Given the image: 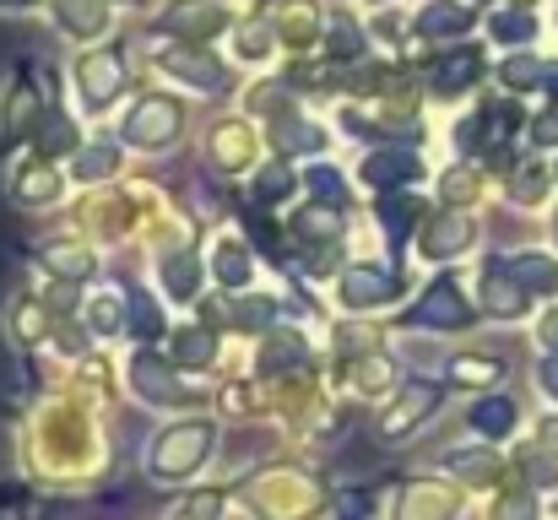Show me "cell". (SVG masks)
<instances>
[{"instance_id":"ba28073f","label":"cell","mask_w":558,"mask_h":520,"mask_svg":"<svg viewBox=\"0 0 558 520\" xmlns=\"http://www.w3.org/2000/svg\"><path fill=\"white\" fill-rule=\"evenodd\" d=\"M423 321H428V326H472V310L461 304L456 282H439V288H428V299H423Z\"/></svg>"},{"instance_id":"7402d4cb","label":"cell","mask_w":558,"mask_h":520,"mask_svg":"<svg viewBox=\"0 0 558 520\" xmlns=\"http://www.w3.org/2000/svg\"><path fill=\"white\" fill-rule=\"evenodd\" d=\"M174 358L190 363V368H206V363H211V337H206V331H180V337H174Z\"/></svg>"},{"instance_id":"3957f363","label":"cell","mask_w":558,"mask_h":520,"mask_svg":"<svg viewBox=\"0 0 558 520\" xmlns=\"http://www.w3.org/2000/svg\"><path fill=\"white\" fill-rule=\"evenodd\" d=\"M396 277L390 271H379V266H353L348 277H342V299H348V310H374V304H390L396 299Z\"/></svg>"},{"instance_id":"d4e9b609","label":"cell","mask_w":558,"mask_h":520,"mask_svg":"<svg viewBox=\"0 0 558 520\" xmlns=\"http://www.w3.org/2000/svg\"><path fill=\"white\" fill-rule=\"evenodd\" d=\"M49 266H54L60 277H87V271H93V266H87V255H76V250H54V255H49Z\"/></svg>"},{"instance_id":"f1b7e54d","label":"cell","mask_w":558,"mask_h":520,"mask_svg":"<svg viewBox=\"0 0 558 520\" xmlns=\"http://www.w3.org/2000/svg\"><path fill=\"white\" fill-rule=\"evenodd\" d=\"M288 184H293V179H288V173H282V169H266V173H260V179H255V190H260L266 201H277V195H282Z\"/></svg>"},{"instance_id":"277c9868","label":"cell","mask_w":558,"mask_h":520,"mask_svg":"<svg viewBox=\"0 0 558 520\" xmlns=\"http://www.w3.org/2000/svg\"><path fill=\"white\" fill-rule=\"evenodd\" d=\"M82 98L93 104V109H104L120 87H125V60L114 55V49H104V55H93V60H82Z\"/></svg>"},{"instance_id":"cb8c5ba5","label":"cell","mask_w":558,"mask_h":520,"mask_svg":"<svg viewBox=\"0 0 558 520\" xmlns=\"http://www.w3.org/2000/svg\"><path fill=\"white\" fill-rule=\"evenodd\" d=\"M114 173V147H93L82 153V179H109Z\"/></svg>"},{"instance_id":"d590c367","label":"cell","mask_w":558,"mask_h":520,"mask_svg":"<svg viewBox=\"0 0 558 520\" xmlns=\"http://www.w3.org/2000/svg\"><path fill=\"white\" fill-rule=\"evenodd\" d=\"M11 5H33V0H11Z\"/></svg>"},{"instance_id":"4fadbf2b","label":"cell","mask_w":558,"mask_h":520,"mask_svg":"<svg viewBox=\"0 0 558 520\" xmlns=\"http://www.w3.org/2000/svg\"><path fill=\"white\" fill-rule=\"evenodd\" d=\"M364 173H369L374 184H412L423 169H417L412 153H374L369 164H364Z\"/></svg>"},{"instance_id":"7c38bea8","label":"cell","mask_w":558,"mask_h":520,"mask_svg":"<svg viewBox=\"0 0 558 520\" xmlns=\"http://www.w3.org/2000/svg\"><path fill=\"white\" fill-rule=\"evenodd\" d=\"M417 27H423L428 38H450V33H466V27H472V11H466V5H450V0H445V5L434 0V5H423Z\"/></svg>"},{"instance_id":"ffe728a7","label":"cell","mask_w":558,"mask_h":520,"mask_svg":"<svg viewBox=\"0 0 558 520\" xmlns=\"http://www.w3.org/2000/svg\"><path fill=\"white\" fill-rule=\"evenodd\" d=\"M494 38H510V44H526L532 33H537V22H532V11H499L494 22Z\"/></svg>"},{"instance_id":"5b68a950","label":"cell","mask_w":558,"mask_h":520,"mask_svg":"<svg viewBox=\"0 0 558 520\" xmlns=\"http://www.w3.org/2000/svg\"><path fill=\"white\" fill-rule=\"evenodd\" d=\"M477 76H483V55H477V49H456V55H445V60L434 65V93H439V98H456V93H466Z\"/></svg>"},{"instance_id":"9a60e30c","label":"cell","mask_w":558,"mask_h":520,"mask_svg":"<svg viewBox=\"0 0 558 520\" xmlns=\"http://www.w3.org/2000/svg\"><path fill=\"white\" fill-rule=\"evenodd\" d=\"M434 401H439V390H428V385L407 390V396H401V407L385 418V434H407L417 418H428V412H434Z\"/></svg>"},{"instance_id":"1f68e13d","label":"cell","mask_w":558,"mask_h":520,"mask_svg":"<svg viewBox=\"0 0 558 520\" xmlns=\"http://www.w3.org/2000/svg\"><path fill=\"white\" fill-rule=\"evenodd\" d=\"M44 326H49V321H44V315H38V310H22V315H16V331H22V337H27V342H33V337H38V331H44Z\"/></svg>"},{"instance_id":"6da1fadb","label":"cell","mask_w":558,"mask_h":520,"mask_svg":"<svg viewBox=\"0 0 558 520\" xmlns=\"http://www.w3.org/2000/svg\"><path fill=\"white\" fill-rule=\"evenodd\" d=\"M206 450H211V428H206V423L169 428V434L158 439V450H153V472H158V477H185V472H195V467L206 461Z\"/></svg>"},{"instance_id":"9c48e42d","label":"cell","mask_w":558,"mask_h":520,"mask_svg":"<svg viewBox=\"0 0 558 520\" xmlns=\"http://www.w3.org/2000/svg\"><path fill=\"white\" fill-rule=\"evenodd\" d=\"M228 22V11H217V5H206V0H180L174 11H169V27H180L185 38H206V33H217Z\"/></svg>"},{"instance_id":"836d02e7","label":"cell","mask_w":558,"mask_h":520,"mask_svg":"<svg viewBox=\"0 0 558 520\" xmlns=\"http://www.w3.org/2000/svg\"><path fill=\"white\" fill-rule=\"evenodd\" d=\"M537 142H558V120L548 114V120H537Z\"/></svg>"},{"instance_id":"7a4b0ae2","label":"cell","mask_w":558,"mask_h":520,"mask_svg":"<svg viewBox=\"0 0 558 520\" xmlns=\"http://www.w3.org/2000/svg\"><path fill=\"white\" fill-rule=\"evenodd\" d=\"M174 131H180V109L163 104V98H142V104L131 109V120H125V136L142 142V147H163Z\"/></svg>"},{"instance_id":"83f0119b","label":"cell","mask_w":558,"mask_h":520,"mask_svg":"<svg viewBox=\"0 0 558 520\" xmlns=\"http://www.w3.org/2000/svg\"><path fill=\"white\" fill-rule=\"evenodd\" d=\"M499 520H537V505H532L526 494H515V499L499 505Z\"/></svg>"},{"instance_id":"44dd1931","label":"cell","mask_w":558,"mask_h":520,"mask_svg":"<svg viewBox=\"0 0 558 520\" xmlns=\"http://www.w3.org/2000/svg\"><path fill=\"white\" fill-rule=\"evenodd\" d=\"M217 277L228 282V288H239V282H250V261H244V250L228 239V244H217Z\"/></svg>"},{"instance_id":"d6a6232c","label":"cell","mask_w":558,"mask_h":520,"mask_svg":"<svg viewBox=\"0 0 558 520\" xmlns=\"http://www.w3.org/2000/svg\"><path fill=\"white\" fill-rule=\"evenodd\" d=\"M543 385H548V396L558 401V352L554 358H543Z\"/></svg>"},{"instance_id":"30bf717a","label":"cell","mask_w":558,"mask_h":520,"mask_svg":"<svg viewBox=\"0 0 558 520\" xmlns=\"http://www.w3.org/2000/svg\"><path fill=\"white\" fill-rule=\"evenodd\" d=\"M131 374H136V385H142V396H147V401H180V396H185V385H180L158 358H147V352L136 358V368H131Z\"/></svg>"},{"instance_id":"4dcf8cb0","label":"cell","mask_w":558,"mask_h":520,"mask_svg":"<svg viewBox=\"0 0 558 520\" xmlns=\"http://www.w3.org/2000/svg\"><path fill=\"white\" fill-rule=\"evenodd\" d=\"M315 190H320L326 201H342V179H337V169H315Z\"/></svg>"},{"instance_id":"e0dca14e","label":"cell","mask_w":558,"mask_h":520,"mask_svg":"<svg viewBox=\"0 0 558 520\" xmlns=\"http://www.w3.org/2000/svg\"><path fill=\"white\" fill-rule=\"evenodd\" d=\"M472 423H477L483 434H505V428L515 423V407H510L505 396H488V401H477V407H472Z\"/></svg>"},{"instance_id":"4316f807","label":"cell","mask_w":558,"mask_h":520,"mask_svg":"<svg viewBox=\"0 0 558 520\" xmlns=\"http://www.w3.org/2000/svg\"><path fill=\"white\" fill-rule=\"evenodd\" d=\"M543 184H548L543 169H521V179H515V201H537V195H543Z\"/></svg>"},{"instance_id":"d6986e66","label":"cell","mask_w":558,"mask_h":520,"mask_svg":"<svg viewBox=\"0 0 558 520\" xmlns=\"http://www.w3.org/2000/svg\"><path fill=\"white\" fill-rule=\"evenodd\" d=\"M54 190H60V179L49 169H27V179H16V201H27V206L54 201Z\"/></svg>"},{"instance_id":"2e32d148","label":"cell","mask_w":558,"mask_h":520,"mask_svg":"<svg viewBox=\"0 0 558 520\" xmlns=\"http://www.w3.org/2000/svg\"><path fill=\"white\" fill-rule=\"evenodd\" d=\"M515 277L526 293H558V261H548V255H521Z\"/></svg>"},{"instance_id":"484cf974","label":"cell","mask_w":558,"mask_h":520,"mask_svg":"<svg viewBox=\"0 0 558 520\" xmlns=\"http://www.w3.org/2000/svg\"><path fill=\"white\" fill-rule=\"evenodd\" d=\"M499 363H483V358H456V379H494Z\"/></svg>"},{"instance_id":"8992f818","label":"cell","mask_w":558,"mask_h":520,"mask_svg":"<svg viewBox=\"0 0 558 520\" xmlns=\"http://www.w3.org/2000/svg\"><path fill=\"white\" fill-rule=\"evenodd\" d=\"M163 71L169 76H185L190 87H201V93H222L228 87V71L217 65V60H206V55H163Z\"/></svg>"},{"instance_id":"5bb4252c","label":"cell","mask_w":558,"mask_h":520,"mask_svg":"<svg viewBox=\"0 0 558 520\" xmlns=\"http://www.w3.org/2000/svg\"><path fill=\"white\" fill-rule=\"evenodd\" d=\"M461 244H472V222H466V217H439V222L423 233V250H428V255H456Z\"/></svg>"},{"instance_id":"8fae6325","label":"cell","mask_w":558,"mask_h":520,"mask_svg":"<svg viewBox=\"0 0 558 520\" xmlns=\"http://www.w3.org/2000/svg\"><path fill=\"white\" fill-rule=\"evenodd\" d=\"M54 11H60V22H65L76 38H93V33H104V22H109L104 0H54Z\"/></svg>"},{"instance_id":"ac0fdd59","label":"cell","mask_w":558,"mask_h":520,"mask_svg":"<svg viewBox=\"0 0 558 520\" xmlns=\"http://www.w3.org/2000/svg\"><path fill=\"white\" fill-rule=\"evenodd\" d=\"M445 467H450V472H466V483H494V477H499V461H494L488 450H483V456H477V450H466V456L456 450V456H445Z\"/></svg>"},{"instance_id":"f546056e","label":"cell","mask_w":558,"mask_h":520,"mask_svg":"<svg viewBox=\"0 0 558 520\" xmlns=\"http://www.w3.org/2000/svg\"><path fill=\"white\" fill-rule=\"evenodd\" d=\"M44 147H54V153L71 147V125L65 120H44Z\"/></svg>"},{"instance_id":"52a82bcc","label":"cell","mask_w":558,"mask_h":520,"mask_svg":"<svg viewBox=\"0 0 558 520\" xmlns=\"http://www.w3.org/2000/svg\"><path fill=\"white\" fill-rule=\"evenodd\" d=\"M483 304H488V315L515 321V315L526 310V288H521V277H515V271H488V277H483Z\"/></svg>"},{"instance_id":"e575fe53","label":"cell","mask_w":558,"mask_h":520,"mask_svg":"<svg viewBox=\"0 0 558 520\" xmlns=\"http://www.w3.org/2000/svg\"><path fill=\"white\" fill-rule=\"evenodd\" d=\"M543 445H554L558 450V423H543Z\"/></svg>"},{"instance_id":"603a6c76","label":"cell","mask_w":558,"mask_h":520,"mask_svg":"<svg viewBox=\"0 0 558 520\" xmlns=\"http://www.w3.org/2000/svg\"><path fill=\"white\" fill-rule=\"evenodd\" d=\"M163 288H169L174 299H190V293H195V261H190V255H174V261L163 266Z\"/></svg>"}]
</instances>
